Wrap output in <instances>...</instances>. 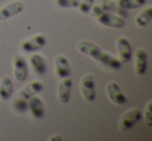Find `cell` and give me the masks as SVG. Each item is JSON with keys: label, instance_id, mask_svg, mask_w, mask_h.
<instances>
[{"label": "cell", "instance_id": "22", "mask_svg": "<svg viewBox=\"0 0 152 141\" xmlns=\"http://www.w3.org/2000/svg\"><path fill=\"white\" fill-rule=\"evenodd\" d=\"M14 109L17 112H25L28 109V105H27V101L23 99H16L14 101Z\"/></svg>", "mask_w": 152, "mask_h": 141}, {"label": "cell", "instance_id": "19", "mask_svg": "<svg viewBox=\"0 0 152 141\" xmlns=\"http://www.w3.org/2000/svg\"><path fill=\"white\" fill-rule=\"evenodd\" d=\"M146 0H118V5L124 11L135 9L143 7Z\"/></svg>", "mask_w": 152, "mask_h": 141}, {"label": "cell", "instance_id": "6", "mask_svg": "<svg viewBox=\"0 0 152 141\" xmlns=\"http://www.w3.org/2000/svg\"><path fill=\"white\" fill-rule=\"evenodd\" d=\"M14 77L18 82H23L26 80L28 75V67L26 60L22 55H16L14 57Z\"/></svg>", "mask_w": 152, "mask_h": 141}, {"label": "cell", "instance_id": "12", "mask_svg": "<svg viewBox=\"0 0 152 141\" xmlns=\"http://www.w3.org/2000/svg\"><path fill=\"white\" fill-rule=\"evenodd\" d=\"M29 63L31 65L34 72L39 76H43L46 74L47 69H48V64H47V60L43 55L39 54V53H34L29 56Z\"/></svg>", "mask_w": 152, "mask_h": 141}, {"label": "cell", "instance_id": "10", "mask_svg": "<svg viewBox=\"0 0 152 141\" xmlns=\"http://www.w3.org/2000/svg\"><path fill=\"white\" fill-rule=\"evenodd\" d=\"M72 84H73V81H72V79L70 77L64 78L59 81L58 86H57V100L63 105H66L67 103H69Z\"/></svg>", "mask_w": 152, "mask_h": 141}, {"label": "cell", "instance_id": "11", "mask_svg": "<svg viewBox=\"0 0 152 141\" xmlns=\"http://www.w3.org/2000/svg\"><path fill=\"white\" fill-rule=\"evenodd\" d=\"M54 69L55 75L58 78L64 79L70 77L71 75V67L69 64V60L64 55H57L54 59Z\"/></svg>", "mask_w": 152, "mask_h": 141}, {"label": "cell", "instance_id": "25", "mask_svg": "<svg viewBox=\"0 0 152 141\" xmlns=\"http://www.w3.org/2000/svg\"><path fill=\"white\" fill-rule=\"evenodd\" d=\"M49 140L50 141H61V135H58V134H54L49 138Z\"/></svg>", "mask_w": 152, "mask_h": 141}, {"label": "cell", "instance_id": "21", "mask_svg": "<svg viewBox=\"0 0 152 141\" xmlns=\"http://www.w3.org/2000/svg\"><path fill=\"white\" fill-rule=\"evenodd\" d=\"M80 0H55V3L61 9H77Z\"/></svg>", "mask_w": 152, "mask_h": 141}, {"label": "cell", "instance_id": "7", "mask_svg": "<svg viewBox=\"0 0 152 141\" xmlns=\"http://www.w3.org/2000/svg\"><path fill=\"white\" fill-rule=\"evenodd\" d=\"M77 50L81 53V54L86 55V56L91 57L92 59H95L98 61L100 55H101L102 51L95 43L91 42V40H83L77 44Z\"/></svg>", "mask_w": 152, "mask_h": 141}, {"label": "cell", "instance_id": "13", "mask_svg": "<svg viewBox=\"0 0 152 141\" xmlns=\"http://www.w3.org/2000/svg\"><path fill=\"white\" fill-rule=\"evenodd\" d=\"M28 110L30 111L31 115L37 119H41L45 116V106L40 97L34 95L27 101Z\"/></svg>", "mask_w": 152, "mask_h": 141}, {"label": "cell", "instance_id": "17", "mask_svg": "<svg viewBox=\"0 0 152 141\" xmlns=\"http://www.w3.org/2000/svg\"><path fill=\"white\" fill-rule=\"evenodd\" d=\"M98 61L101 62L102 64H104L106 67L113 69V71H118V69H121V65H122V62L119 60V58H116L113 55H110L108 53L104 52L101 53Z\"/></svg>", "mask_w": 152, "mask_h": 141}, {"label": "cell", "instance_id": "20", "mask_svg": "<svg viewBox=\"0 0 152 141\" xmlns=\"http://www.w3.org/2000/svg\"><path fill=\"white\" fill-rule=\"evenodd\" d=\"M106 5H107V0H94L90 13L93 17L97 18L106 11Z\"/></svg>", "mask_w": 152, "mask_h": 141}, {"label": "cell", "instance_id": "18", "mask_svg": "<svg viewBox=\"0 0 152 141\" xmlns=\"http://www.w3.org/2000/svg\"><path fill=\"white\" fill-rule=\"evenodd\" d=\"M152 18V7H147L135 17V24L139 27H145Z\"/></svg>", "mask_w": 152, "mask_h": 141}, {"label": "cell", "instance_id": "9", "mask_svg": "<svg viewBox=\"0 0 152 141\" xmlns=\"http://www.w3.org/2000/svg\"><path fill=\"white\" fill-rule=\"evenodd\" d=\"M116 47L119 55V60L122 63L128 62L132 56V49H131V45L129 40L124 36H121L117 40Z\"/></svg>", "mask_w": 152, "mask_h": 141}, {"label": "cell", "instance_id": "23", "mask_svg": "<svg viewBox=\"0 0 152 141\" xmlns=\"http://www.w3.org/2000/svg\"><path fill=\"white\" fill-rule=\"evenodd\" d=\"M144 119H145V124L147 127L152 126V102L150 101L146 106L145 112H144Z\"/></svg>", "mask_w": 152, "mask_h": 141}, {"label": "cell", "instance_id": "8", "mask_svg": "<svg viewBox=\"0 0 152 141\" xmlns=\"http://www.w3.org/2000/svg\"><path fill=\"white\" fill-rule=\"evenodd\" d=\"M24 9V4L21 1H13L0 9V21H7L19 15Z\"/></svg>", "mask_w": 152, "mask_h": 141}, {"label": "cell", "instance_id": "24", "mask_svg": "<svg viewBox=\"0 0 152 141\" xmlns=\"http://www.w3.org/2000/svg\"><path fill=\"white\" fill-rule=\"evenodd\" d=\"M93 1L94 0H80V2H79V5L77 9L83 14L90 13V11H91V9H92V5H93Z\"/></svg>", "mask_w": 152, "mask_h": 141}, {"label": "cell", "instance_id": "15", "mask_svg": "<svg viewBox=\"0 0 152 141\" xmlns=\"http://www.w3.org/2000/svg\"><path fill=\"white\" fill-rule=\"evenodd\" d=\"M43 87H44V85L40 81H31L27 85H25L23 88H21V90L19 91L18 95H19L20 99L28 101L31 97L38 95L43 89Z\"/></svg>", "mask_w": 152, "mask_h": 141}, {"label": "cell", "instance_id": "16", "mask_svg": "<svg viewBox=\"0 0 152 141\" xmlns=\"http://www.w3.org/2000/svg\"><path fill=\"white\" fill-rule=\"evenodd\" d=\"M14 91V84L11 78L7 76H3L0 81V98L3 101H7L11 99Z\"/></svg>", "mask_w": 152, "mask_h": 141}, {"label": "cell", "instance_id": "2", "mask_svg": "<svg viewBox=\"0 0 152 141\" xmlns=\"http://www.w3.org/2000/svg\"><path fill=\"white\" fill-rule=\"evenodd\" d=\"M80 91L83 98L88 103H92L95 101V82H94V78L91 74H88L83 77L80 81Z\"/></svg>", "mask_w": 152, "mask_h": 141}, {"label": "cell", "instance_id": "1", "mask_svg": "<svg viewBox=\"0 0 152 141\" xmlns=\"http://www.w3.org/2000/svg\"><path fill=\"white\" fill-rule=\"evenodd\" d=\"M142 118V112L137 108H132V109L128 110L127 112H125L120 118L119 121V129L121 131H128L130 129H132V127L134 126L137 122H139Z\"/></svg>", "mask_w": 152, "mask_h": 141}, {"label": "cell", "instance_id": "5", "mask_svg": "<svg viewBox=\"0 0 152 141\" xmlns=\"http://www.w3.org/2000/svg\"><path fill=\"white\" fill-rule=\"evenodd\" d=\"M106 95L108 99L116 105H124L127 103V97L121 90L118 83H116L115 81L108 82L106 84Z\"/></svg>", "mask_w": 152, "mask_h": 141}, {"label": "cell", "instance_id": "14", "mask_svg": "<svg viewBox=\"0 0 152 141\" xmlns=\"http://www.w3.org/2000/svg\"><path fill=\"white\" fill-rule=\"evenodd\" d=\"M147 69V53L143 48H137L134 52V72L137 76H142Z\"/></svg>", "mask_w": 152, "mask_h": 141}, {"label": "cell", "instance_id": "4", "mask_svg": "<svg viewBox=\"0 0 152 141\" xmlns=\"http://www.w3.org/2000/svg\"><path fill=\"white\" fill-rule=\"evenodd\" d=\"M46 45V38L43 34H36L26 38L21 43V49L26 53H34L42 49Z\"/></svg>", "mask_w": 152, "mask_h": 141}, {"label": "cell", "instance_id": "3", "mask_svg": "<svg viewBox=\"0 0 152 141\" xmlns=\"http://www.w3.org/2000/svg\"><path fill=\"white\" fill-rule=\"evenodd\" d=\"M97 21L99 24L106 27H112V28H123L125 25V20L120 16H117L110 12H104L101 15L97 17Z\"/></svg>", "mask_w": 152, "mask_h": 141}]
</instances>
